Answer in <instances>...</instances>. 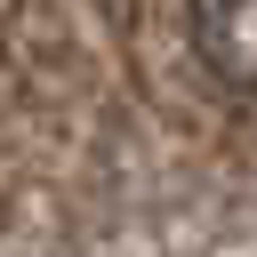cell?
Here are the masks:
<instances>
[{"label":"cell","mask_w":257,"mask_h":257,"mask_svg":"<svg viewBox=\"0 0 257 257\" xmlns=\"http://www.w3.org/2000/svg\"><path fill=\"white\" fill-rule=\"evenodd\" d=\"M185 32L225 96H257V0H185Z\"/></svg>","instance_id":"6da1fadb"}]
</instances>
